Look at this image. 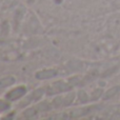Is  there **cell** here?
I'll return each instance as SVG.
<instances>
[{
	"instance_id": "cell-2",
	"label": "cell",
	"mask_w": 120,
	"mask_h": 120,
	"mask_svg": "<svg viewBox=\"0 0 120 120\" xmlns=\"http://www.w3.org/2000/svg\"><path fill=\"white\" fill-rule=\"evenodd\" d=\"M70 89H71V85L66 84L63 81H58V82H56V83H53V84L49 87L48 94H50V95L58 94V93H61V92L68 91Z\"/></svg>"
},
{
	"instance_id": "cell-6",
	"label": "cell",
	"mask_w": 120,
	"mask_h": 120,
	"mask_svg": "<svg viewBox=\"0 0 120 120\" xmlns=\"http://www.w3.org/2000/svg\"><path fill=\"white\" fill-rule=\"evenodd\" d=\"M37 112H38L37 108H30V109H27V110L24 111L23 115H24V117H33L37 114Z\"/></svg>"
},
{
	"instance_id": "cell-3",
	"label": "cell",
	"mask_w": 120,
	"mask_h": 120,
	"mask_svg": "<svg viewBox=\"0 0 120 120\" xmlns=\"http://www.w3.org/2000/svg\"><path fill=\"white\" fill-rule=\"evenodd\" d=\"M58 75V71L55 68H48V70L39 71L35 74L36 79L38 80H45V79H52Z\"/></svg>"
},
{
	"instance_id": "cell-4",
	"label": "cell",
	"mask_w": 120,
	"mask_h": 120,
	"mask_svg": "<svg viewBox=\"0 0 120 120\" xmlns=\"http://www.w3.org/2000/svg\"><path fill=\"white\" fill-rule=\"evenodd\" d=\"M75 93H68L64 97H57L54 100V104L56 106H68L74 102Z\"/></svg>"
},
{
	"instance_id": "cell-7",
	"label": "cell",
	"mask_w": 120,
	"mask_h": 120,
	"mask_svg": "<svg viewBox=\"0 0 120 120\" xmlns=\"http://www.w3.org/2000/svg\"><path fill=\"white\" fill-rule=\"evenodd\" d=\"M43 93H44V90L43 89H37V90H35V91L32 93L33 100H38L39 98H41L42 95H43Z\"/></svg>"
},
{
	"instance_id": "cell-5",
	"label": "cell",
	"mask_w": 120,
	"mask_h": 120,
	"mask_svg": "<svg viewBox=\"0 0 120 120\" xmlns=\"http://www.w3.org/2000/svg\"><path fill=\"white\" fill-rule=\"evenodd\" d=\"M16 82V78L13 76H6L4 78L0 79V89H5V87H8L11 85L15 84Z\"/></svg>"
},
{
	"instance_id": "cell-1",
	"label": "cell",
	"mask_w": 120,
	"mask_h": 120,
	"mask_svg": "<svg viewBox=\"0 0 120 120\" xmlns=\"http://www.w3.org/2000/svg\"><path fill=\"white\" fill-rule=\"evenodd\" d=\"M25 94H26V87L17 86L5 94V99L8 100V101H15V100H18L20 98H22Z\"/></svg>"
},
{
	"instance_id": "cell-8",
	"label": "cell",
	"mask_w": 120,
	"mask_h": 120,
	"mask_svg": "<svg viewBox=\"0 0 120 120\" xmlns=\"http://www.w3.org/2000/svg\"><path fill=\"white\" fill-rule=\"evenodd\" d=\"M8 100H1L0 99V112H4V111H8L10 109V103H8Z\"/></svg>"
}]
</instances>
